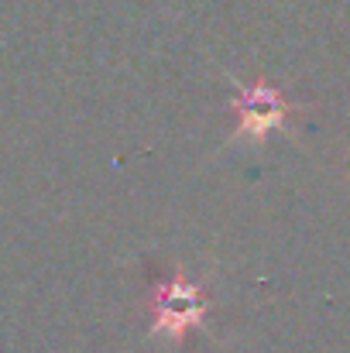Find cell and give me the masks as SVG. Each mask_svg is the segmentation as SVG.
I'll return each mask as SVG.
<instances>
[{
  "mask_svg": "<svg viewBox=\"0 0 350 353\" xmlns=\"http://www.w3.org/2000/svg\"><path fill=\"white\" fill-rule=\"evenodd\" d=\"M151 333H165L172 340H182L189 330H196L206 316V299L203 292L186 281V278H168L158 281L155 295H151Z\"/></svg>",
  "mask_w": 350,
  "mask_h": 353,
  "instance_id": "6da1fadb",
  "label": "cell"
},
{
  "mask_svg": "<svg viewBox=\"0 0 350 353\" xmlns=\"http://www.w3.org/2000/svg\"><path fill=\"white\" fill-rule=\"evenodd\" d=\"M233 114H237L240 134L261 137L264 130H271V127H278L285 120L289 107H285V100H282L278 90H271L268 83H254V86H244L240 90V97L233 103Z\"/></svg>",
  "mask_w": 350,
  "mask_h": 353,
  "instance_id": "7a4b0ae2",
  "label": "cell"
}]
</instances>
